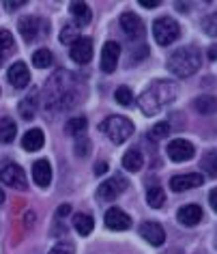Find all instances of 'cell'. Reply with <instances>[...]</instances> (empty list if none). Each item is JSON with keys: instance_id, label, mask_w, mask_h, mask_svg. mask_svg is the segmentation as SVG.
<instances>
[{"instance_id": "6da1fadb", "label": "cell", "mask_w": 217, "mask_h": 254, "mask_svg": "<svg viewBox=\"0 0 217 254\" xmlns=\"http://www.w3.org/2000/svg\"><path fill=\"white\" fill-rule=\"evenodd\" d=\"M178 95V86L176 82L172 80H155L153 84H149V88L140 95L138 99V108L142 110V114L146 117H153L162 110L163 106L172 104Z\"/></svg>"}, {"instance_id": "7a4b0ae2", "label": "cell", "mask_w": 217, "mask_h": 254, "mask_svg": "<svg viewBox=\"0 0 217 254\" xmlns=\"http://www.w3.org/2000/svg\"><path fill=\"white\" fill-rule=\"evenodd\" d=\"M200 69V52L194 46H185L176 50L168 59V71L178 75V78H189Z\"/></svg>"}, {"instance_id": "3957f363", "label": "cell", "mask_w": 217, "mask_h": 254, "mask_svg": "<svg viewBox=\"0 0 217 254\" xmlns=\"http://www.w3.org/2000/svg\"><path fill=\"white\" fill-rule=\"evenodd\" d=\"M99 129L104 131V134L110 138L114 144H120V142H125L127 138L133 134V123L129 119L114 114V117H108L104 123L99 125Z\"/></svg>"}, {"instance_id": "277c9868", "label": "cell", "mask_w": 217, "mask_h": 254, "mask_svg": "<svg viewBox=\"0 0 217 254\" xmlns=\"http://www.w3.org/2000/svg\"><path fill=\"white\" fill-rule=\"evenodd\" d=\"M153 35H155V41L159 46H170V43H174L178 39L181 28H178V24L172 17H157L153 22Z\"/></svg>"}, {"instance_id": "5b68a950", "label": "cell", "mask_w": 217, "mask_h": 254, "mask_svg": "<svg viewBox=\"0 0 217 254\" xmlns=\"http://www.w3.org/2000/svg\"><path fill=\"white\" fill-rule=\"evenodd\" d=\"M0 181L9 188L15 190H26V175H24V168L17 166V164L9 162L0 168Z\"/></svg>"}, {"instance_id": "8992f818", "label": "cell", "mask_w": 217, "mask_h": 254, "mask_svg": "<svg viewBox=\"0 0 217 254\" xmlns=\"http://www.w3.org/2000/svg\"><path fill=\"white\" fill-rule=\"evenodd\" d=\"M125 190H127V179L114 175V177H110V179H106L104 183H101L97 194H99L101 200H114V198H118Z\"/></svg>"}, {"instance_id": "52a82bcc", "label": "cell", "mask_w": 217, "mask_h": 254, "mask_svg": "<svg viewBox=\"0 0 217 254\" xmlns=\"http://www.w3.org/2000/svg\"><path fill=\"white\" fill-rule=\"evenodd\" d=\"M194 153H196L194 144L185 140V138H176V140H172L168 144V157L172 162H187L194 157Z\"/></svg>"}, {"instance_id": "ba28073f", "label": "cell", "mask_w": 217, "mask_h": 254, "mask_svg": "<svg viewBox=\"0 0 217 254\" xmlns=\"http://www.w3.org/2000/svg\"><path fill=\"white\" fill-rule=\"evenodd\" d=\"M204 183V177L198 173H187V175H174L170 179V188L172 192H187V190L200 188Z\"/></svg>"}, {"instance_id": "9c48e42d", "label": "cell", "mask_w": 217, "mask_h": 254, "mask_svg": "<svg viewBox=\"0 0 217 254\" xmlns=\"http://www.w3.org/2000/svg\"><path fill=\"white\" fill-rule=\"evenodd\" d=\"M118 56H120V46L116 41H108L104 50H101V69L106 73H112L118 65Z\"/></svg>"}, {"instance_id": "30bf717a", "label": "cell", "mask_w": 217, "mask_h": 254, "mask_svg": "<svg viewBox=\"0 0 217 254\" xmlns=\"http://www.w3.org/2000/svg\"><path fill=\"white\" fill-rule=\"evenodd\" d=\"M71 59L80 65H86L93 59V39L91 37H80L71 46Z\"/></svg>"}, {"instance_id": "8fae6325", "label": "cell", "mask_w": 217, "mask_h": 254, "mask_svg": "<svg viewBox=\"0 0 217 254\" xmlns=\"http://www.w3.org/2000/svg\"><path fill=\"white\" fill-rule=\"evenodd\" d=\"M120 28H123L127 33V37H131V39H142V35H144L142 20H140L136 13H131V11H127V13L120 15Z\"/></svg>"}, {"instance_id": "7c38bea8", "label": "cell", "mask_w": 217, "mask_h": 254, "mask_svg": "<svg viewBox=\"0 0 217 254\" xmlns=\"http://www.w3.org/2000/svg\"><path fill=\"white\" fill-rule=\"evenodd\" d=\"M104 222H106L108 228H112V231H127V228L131 226V218L118 207H112L110 211H106Z\"/></svg>"}, {"instance_id": "4fadbf2b", "label": "cell", "mask_w": 217, "mask_h": 254, "mask_svg": "<svg viewBox=\"0 0 217 254\" xmlns=\"http://www.w3.org/2000/svg\"><path fill=\"white\" fill-rule=\"evenodd\" d=\"M140 235H142L151 246H162L165 241V231L162 228V224H157V222H142Z\"/></svg>"}, {"instance_id": "5bb4252c", "label": "cell", "mask_w": 217, "mask_h": 254, "mask_svg": "<svg viewBox=\"0 0 217 254\" xmlns=\"http://www.w3.org/2000/svg\"><path fill=\"white\" fill-rule=\"evenodd\" d=\"M7 75H9V82L13 84L15 88H24L30 82V73H28V67L24 65L22 61H17V63H13V65L9 67V71H7Z\"/></svg>"}, {"instance_id": "9a60e30c", "label": "cell", "mask_w": 217, "mask_h": 254, "mask_svg": "<svg viewBox=\"0 0 217 254\" xmlns=\"http://www.w3.org/2000/svg\"><path fill=\"white\" fill-rule=\"evenodd\" d=\"M33 179L39 188H48L52 181V166L48 160H37L33 164Z\"/></svg>"}, {"instance_id": "2e32d148", "label": "cell", "mask_w": 217, "mask_h": 254, "mask_svg": "<svg viewBox=\"0 0 217 254\" xmlns=\"http://www.w3.org/2000/svg\"><path fill=\"white\" fill-rule=\"evenodd\" d=\"M176 218L185 226H196L198 222L202 220V209L198 205H185V207H181L176 211Z\"/></svg>"}, {"instance_id": "e0dca14e", "label": "cell", "mask_w": 217, "mask_h": 254, "mask_svg": "<svg viewBox=\"0 0 217 254\" xmlns=\"http://www.w3.org/2000/svg\"><path fill=\"white\" fill-rule=\"evenodd\" d=\"M41 20H37V17H24V20H20L17 22V28H20V33H22V37L26 39L28 43L30 41H35L37 39V35H39V30H41V24H39Z\"/></svg>"}, {"instance_id": "ac0fdd59", "label": "cell", "mask_w": 217, "mask_h": 254, "mask_svg": "<svg viewBox=\"0 0 217 254\" xmlns=\"http://www.w3.org/2000/svg\"><path fill=\"white\" fill-rule=\"evenodd\" d=\"M37 108H39V91L33 88V91L20 101V114L24 119H33L37 114Z\"/></svg>"}, {"instance_id": "d6986e66", "label": "cell", "mask_w": 217, "mask_h": 254, "mask_svg": "<svg viewBox=\"0 0 217 254\" xmlns=\"http://www.w3.org/2000/svg\"><path fill=\"white\" fill-rule=\"evenodd\" d=\"M43 142H46V136H43L41 129H30L26 134L22 136V149L24 151H39L43 147Z\"/></svg>"}, {"instance_id": "ffe728a7", "label": "cell", "mask_w": 217, "mask_h": 254, "mask_svg": "<svg viewBox=\"0 0 217 254\" xmlns=\"http://www.w3.org/2000/svg\"><path fill=\"white\" fill-rule=\"evenodd\" d=\"M142 164H144V157L138 149H129L123 155V166L129 170V173H138V170L142 168Z\"/></svg>"}, {"instance_id": "44dd1931", "label": "cell", "mask_w": 217, "mask_h": 254, "mask_svg": "<svg viewBox=\"0 0 217 254\" xmlns=\"http://www.w3.org/2000/svg\"><path fill=\"white\" fill-rule=\"evenodd\" d=\"M194 108L200 114H215L217 112V99L213 95H202V97H198L194 101Z\"/></svg>"}, {"instance_id": "7402d4cb", "label": "cell", "mask_w": 217, "mask_h": 254, "mask_svg": "<svg viewBox=\"0 0 217 254\" xmlns=\"http://www.w3.org/2000/svg\"><path fill=\"white\" fill-rule=\"evenodd\" d=\"M15 131H17V127L13 123V119H9V117L0 119V142L2 144L11 142L15 138Z\"/></svg>"}, {"instance_id": "603a6c76", "label": "cell", "mask_w": 217, "mask_h": 254, "mask_svg": "<svg viewBox=\"0 0 217 254\" xmlns=\"http://www.w3.org/2000/svg\"><path fill=\"white\" fill-rule=\"evenodd\" d=\"M73 226H75V231H78L80 235H86L95 228V220L91 218V215H86V213H75L73 215Z\"/></svg>"}, {"instance_id": "cb8c5ba5", "label": "cell", "mask_w": 217, "mask_h": 254, "mask_svg": "<svg viewBox=\"0 0 217 254\" xmlns=\"http://www.w3.org/2000/svg\"><path fill=\"white\" fill-rule=\"evenodd\" d=\"M69 11H71V15L75 17V20H80V24H88L91 22V9H88L86 2H71L69 4Z\"/></svg>"}, {"instance_id": "d4e9b609", "label": "cell", "mask_w": 217, "mask_h": 254, "mask_svg": "<svg viewBox=\"0 0 217 254\" xmlns=\"http://www.w3.org/2000/svg\"><path fill=\"white\" fill-rule=\"evenodd\" d=\"M202 170L211 177H217V149L213 151H207V153L202 155V162H200Z\"/></svg>"}, {"instance_id": "484cf974", "label": "cell", "mask_w": 217, "mask_h": 254, "mask_svg": "<svg viewBox=\"0 0 217 254\" xmlns=\"http://www.w3.org/2000/svg\"><path fill=\"white\" fill-rule=\"evenodd\" d=\"M146 202H149V205H151L153 209L163 207V202H165V194H163V190L159 188V186L149 188V192H146Z\"/></svg>"}, {"instance_id": "4316f807", "label": "cell", "mask_w": 217, "mask_h": 254, "mask_svg": "<svg viewBox=\"0 0 217 254\" xmlns=\"http://www.w3.org/2000/svg\"><path fill=\"white\" fill-rule=\"evenodd\" d=\"M86 123H88V121L84 117H75V119H69L67 121L65 129H67V134H71V136L78 138V136H82L86 131Z\"/></svg>"}, {"instance_id": "83f0119b", "label": "cell", "mask_w": 217, "mask_h": 254, "mask_svg": "<svg viewBox=\"0 0 217 254\" xmlns=\"http://www.w3.org/2000/svg\"><path fill=\"white\" fill-rule=\"evenodd\" d=\"M52 52L50 50H46V48H41V50H37V52L33 54V65L37 67V69H46V67H50L52 65Z\"/></svg>"}, {"instance_id": "f1b7e54d", "label": "cell", "mask_w": 217, "mask_h": 254, "mask_svg": "<svg viewBox=\"0 0 217 254\" xmlns=\"http://www.w3.org/2000/svg\"><path fill=\"white\" fill-rule=\"evenodd\" d=\"M202 30L209 37H217V11H215V13H211V15H207L202 20Z\"/></svg>"}, {"instance_id": "f546056e", "label": "cell", "mask_w": 217, "mask_h": 254, "mask_svg": "<svg viewBox=\"0 0 217 254\" xmlns=\"http://www.w3.org/2000/svg\"><path fill=\"white\" fill-rule=\"evenodd\" d=\"M114 97H116V101L120 106H129L133 101V93H131V88H127V86H118L116 93H114Z\"/></svg>"}, {"instance_id": "4dcf8cb0", "label": "cell", "mask_w": 217, "mask_h": 254, "mask_svg": "<svg viewBox=\"0 0 217 254\" xmlns=\"http://www.w3.org/2000/svg\"><path fill=\"white\" fill-rule=\"evenodd\" d=\"M11 48H13V37H11L9 30L0 28V54H4Z\"/></svg>"}, {"instance_id": "1f68e13d", "label": "cell", "mask_w": 217, "mask_h": 254, "mask_svg": "<svg viewBox=\"0 0 217 254\" xmlns=\"http://www.w3.org/2000/svg\"><path fill=\"white\" fill-rule=\"evenodd\" d=\"M78 39H80V37H78V30H75V26H67L60 33V41L62 43H75Z\"/></svg>"}, {"instance_id": "d6a6232c", "label": "cell", "mask_w": 217, "mask_h": 254, "mask_svg": "<svg viewBox=\"0 0 217 254\" xmlns=\"http://www.w3.org/2000/svg\"><path fill=\"white\" fill-rule=\"evenodd\" d=\"M50 254H75V248L69 244V241H62V244H56L52 250H50Z\"/></svg>"}, {"instance_id": "836d02e7", "label": "cell", "mask_w": 217, "mask_h": 254, "mask_svg": "<svg viewBox=\"0 0 217 254\" xmlns=\"http://www.w3.org/2000/svg\"><path fill=\"white\" fill-rule=\"evenodd\" d=\"M168 131H170V125L168 123H157L151 129V138H153V140H157V138H163Z\"/></svg>"}, {"instance_id": "e575fe53", "label": "cell", "mask_w": 217, "mask_h": 254, "mask_svg": "<svg viewBox=\"0 0 217 254\" xmlns=\"http://www.w3.org/2000/svg\"><path fill=\"white\" fill-rule=\"evenodd\" d=\"M88 149H91V142L86 140V138H80L78 142H75V153L80 157H86L88 155Z\"/></svg>"}, {"instance_id": "d590c367", "label": "cell", "mask_w": 217, "mask_h": 254, "mask_svg": "<svg viewBox=\"0 0 217 254\" xmlns=\"http://www.w3.org/2000/svg\"><path fill=\"white\" fill-rule=\"evenodd\" d=\"M140 4L146 9H155L157 4H162V0H140Z\"/></svg>"}, {"instance_id": "8d00e7d4", "label": "cell", "mask_w": 217, "mask_h": 254, "mask_svg": "<svg viewBox=\"0 0 217 254\" xmlns=\"http://www.w3.org/2000/svg\"><path fill=\"white\" fill-rule=\"evenodd\" d=\"M209 202H211V207H213L215 209V211H217V188L213 190V192H211L209 194Z\"/></svg>"}, {"instance_id": "74e56055", "label": "cell", "mask_w": 217, "mask_h": 254, "mask_svg": "<svg viewBox=\"0 0 217 254\" xmlns=\"http://www.w3.org/2000/svg\"><path fill=\"white\" fill-rule=\"evenodd\" d=\"M69 211H71V207H69V205H60V207H58V215H60V218L69 215Z\"/></svg>"}, {"instance_id": "f35d334b", "label": "cell", "mask_w": 217, "mask_h": 254, "mask_svg": "<svg viewBox=\"0 0 217 254\" xmlns=\"http://www.w3.org/2000/svg\"><path fill=\"white\" fill-rule=\"evenodd\" d=\"M209 59L211 61H217V46H211L209 48Z\"/></svg>"}, {"instance_id": "ab89813d", "label": "cell", "mask_w": 217, "mask_h": 254, "mask_svg": "<svg viewBox=\"0 0 217 254\" xmlns=\"http://www.w3.org/2000/svg\"><path fill=\"white\" fill-rule=\"evenodd\" d=\"M24 2H20V0H13V2H7V9H11V11H15L17 7H22Z\"/></svg>"}, {"instance_id": "60d3db41", "label": "cell", "mask_w": 217, "mask_h": 254, "mask_svg": "<svg viewBox=\"0 0 217 254\" xmlns=\"http://www.w3.org/2000/svg\"><path fill=\"white\" fill-rule=\"evenodd\" d=\"M104 170H106V164H104V162H101V164H97V173L101 175V173H104Z\"/></svg>"}, {"instance_id": "b9f144b4", "label": "cell", "mask_w": 217, "mask_h": 254, "mask_svg": "<svg viewBox=\"0 0 217 254\" xmlns=\"http://www.w3.org/2000/svg\"><path fill=\"white\" fill-rule=\"evenodd\" d=\"M2 202H4V192L0 190V205H2Z\"/></svg>"}, {"instance_id": "7bdbcfd3", "label": "cell", "mask_w": 217, "mask_h": 254, "mask_svg": "<svg viewBox=\"0 0 217 254\" xmlns=\"http://www.w3.org/2000/svg\"><path fill=\"white\" fill-rule=\"evenodd\" d=\"M0 65H2V54H0Z\"/></svg>"}]
</instances>
